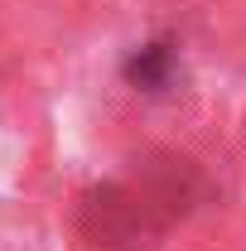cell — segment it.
<instances>
[{
  "label": "cell",
  "mask_w": 246,
  "mask_h": 251,
  "mask_svg": "<svg viewBox=\"0 0 246 251\" xmlns=\"http://www.w3.org/2000/svg\"><path fill=\"white\" fill-rule=\"evenodd\" d=\"M130 82H140V87H159L164 82V73H169V44H150V49H140L135 58H130Z\"/></svg>",
  "instance_id": "obj_1"
}]
</instances>
